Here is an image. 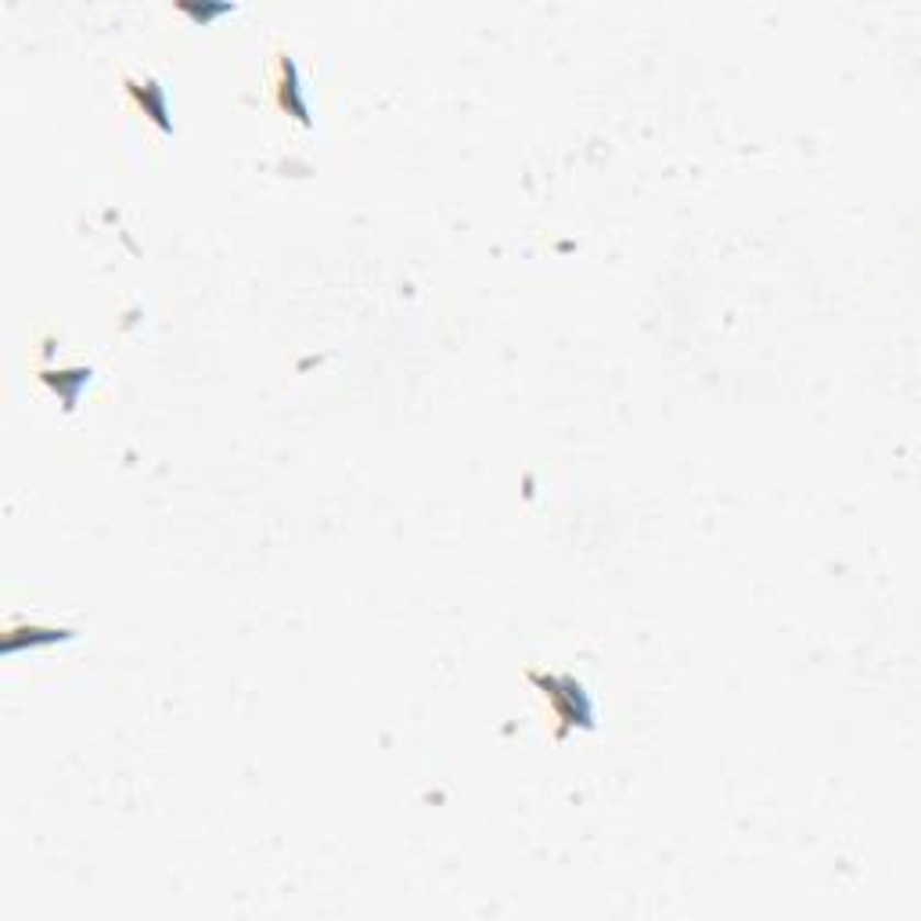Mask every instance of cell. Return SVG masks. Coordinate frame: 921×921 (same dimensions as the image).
Returning a JSON list of instances; mask_svg holds the SVG:
<instances>
[{
  "instance_id": "cell-3",
  "label": "cell",
  "mask_w": 921,
  "mask_h": 921,
  "mask_svg": "<svg viewBox=\"0 0 921 921\" xmlns=\"http://www.w3.org/2000/svg\"><path fill=\"white\" fill-rule=\"evenodd\" d=\"M278 109L295 115L303 126H310V109H306V98H303V87H300V69H295L292 55H278Z\"/></svg>"
},
{
  "instance_id": "cell-4",
  "label": "cell",
  "mask_w": 921,
  "mask_h": 921,
  "mask_svg": "<svg viewBox=\"0 0 921 921\" xmlns=\"http://www.w3.org/2000/svg\"><path fill=\"white\" fill-rule=\"evenodd\" d=\"M76 633L72 630H58V627H11L8 630V638H4V652L8 655H15L19 652V644H58V641H72Z\"/></svg>"
},
{
  "instance_id": "cell-1",
  "label": "cell",
  "mask_w": 921,
  "mask_h": 921,
  "mask_svg": "<svg viewBox=\"0 0 921 921\" xmlns=\"http://www.w3.org/2000/svg\"><path fill=\"white\" fill-rule=\"evenodd\" d=\"M529 681H533L543 698H548V706L554 712L558 728L554 738H565L573 728L591 731L594 728V706H591V695L583 692V684L573 677V673H540V670H529Z\"/></svg>"
},
{
  "instance_id": "cell-2",
  "label": "cell",
  "mask_w": 921,
  "mask_h": 921,
  "mask_svg": "<svg viewBox=\"0 0 921 921\" xmlns=\"http://www.w3.org/2000/svg\"><path fill=\"white\" fill-rule=\"evenodd\" d=\"M126 90H130V98L137 101V109L151 115L155 126L166 130L170 134L173 130V120H170V105H166V87L155 80V76H145V80H137V76H126Z\"/></svg>"
},
{
  "instance_id": "cell-5",
  "label": "cell",
  "mask_w": 921,
  "mask_h": 921,
  "mask_svg": "<svg viewBox=\"0 0 921 921\" xmlns=\"http://www.w3.org/2000/svg\"><path fill=\"white\" fill-rule=\"evenodd\" d=\"M177 8L184 11V15H191L194 22H202V25L213 22L216 15H227V11H235V4H227V0H224V4H191V0H180Z\"/></svg>"
}]
</instances>
